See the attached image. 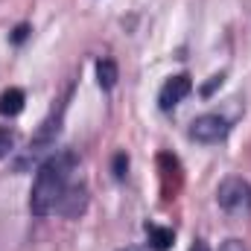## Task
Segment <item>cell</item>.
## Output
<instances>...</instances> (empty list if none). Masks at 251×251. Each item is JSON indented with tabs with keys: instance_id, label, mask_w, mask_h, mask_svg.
<instances>
[{
	"instance_id": "6",
	"label": "cell",
	"mask_w": 251,
	"mask_h": 251,
	"mask_svg": "<svg viewBox=\"0 0 251 251\" xmlns=\"http://www.w3.org/2000/svg\"><path fill=\"white\" fill-rule=\"evenodd\" d=\"M24 102H26L24 91L21 88H9V91L0 94V114L3 117H15V114L24 111Z\"/></svg>"
},
{
	"instance_id": "2",
	"label": "cell",
	"mask_w": 251,
	"mask_h": 251,
	"mask_svg": "<svg viewBox=\"0 0 251 251\" xmlns=\"http://www.w3.org/2000/svg\"><path fill=\"white\" fill-rule=\"evenodd\" d=\"M216 201L219 207L234 216V219H249L251 216V184L240 176H231L225 178L219 190H216Z\"/></svg>"
},
{
	"instance_id": "1",
	"label": "cell",
	"mask_w": 251,
	"mask_h": 251,
	"mask_svg": "<svg viewBox=\"0 0 251 251\" xmlns=\"http://www.w3.org/2000/svg\"><path fill=\"white\" fill-rule=\"evenodd\" d=\"M73 164H76L73 152H59V155H50L38 167L35 181H32V193H29V210L35 216H47L62 204L64 190L70 187Z\"/></svg>"
},
{
	"instance_id": "15",
	"label": "cell",
	"mask_w": 251,
	"mask_h": 251,
	"mask_svg": "<svg viewBox=\"0 0 251 251\" xmlns=\"http://www.w3.org/2000/svg\"><path fill=\"white\" fill-rule=\"evenodd\" d=\"M26 32H29L26 26H18V29H15V41H24V38H26Z\"/></svg>"
},
{
	"instance_id": "7",
	"label": "cell",
	"mask_w": 251,
	"mask_h": 251,
	"mask_svg": "<svg viewBox=\"0 0 251 251\" xmlns=\"http://www.w3.org/2000/svg\"><path fill=\"white\" fill-rule=\"evenodd\" d=\"M82 207H85V187L64 190V199H62V204H59V210H62L64 216H76Z\"/></svg>"
},
{
	"instance_id": "16",
	"label": "cell",
	"mask_w": 251,
	"mask_h": 251,
	"mask_svg": "<svg viewBox=\"0 0 251 251\" xmlns=\"http://www.w3.org/2000/svg\"><path fill=\"white\" fill-rule=\"evenodd\" d=\"M123 251H155L152 246H128V249H123Z\"/></svg>"
},
{
	"instance_id": "5",
	"label": "cell",
	"mask_w": 251,
	"mask_h": 251,
	"mask_svg": "<svg viewBox=\"0 0 251 251\" xmlns=\"http://www.w3.org/2000/svg\"><path fill=\"white\" fill-rule=\"evenodd\" d=\"M62 114H64V108H59V114H53V117H47V120L41 123V128H38L35 137H32V152H41V149H47V146L56 143L59 128H62Z\"/></svg>"
},
{
	"instance_id": "12",
	"label": "cell",
	"mask_w": 251,
	"mask_h": 251,
	"mask_svg": "<svg viewBox=\"0 0 251 251\" xmlns=\"http://www.w3.org/2000/svg\"><path fill=\"white\" fill-rule=\"evenodd\" d=\"M219 251H249V249H246V243H240V240H225V243L219 246Z\"/></svg>"
},
{
	"instance_id": "13",
	"label": "cell",
	"mask_w": 251,
	"mask_h": 251,
	"mask_svg": "<svg viewBox=\"0 0 251 251\" xmlns=\"http://www.w3.org/2000/svg\"><path fill=\"white\" fill-rule=\"evenodd\" d=\"M216 85H222V76H213V79L201 88V94H204V97H207V94H213V88H216Z\"/></svg>"
},
{
	"instance_id": "4",
	"label": "cell",
	"mask_w": 251,
	"mask_h": 251,
	"mask_svg": "<svg viewBox=\"0 0 251 251\" xmlns=\"http://www.w3.org/2000/svg\"><path fill=\"white\" fill-rule=\"evenodd\" d=\"M190 91H193V79H190L187 73L170 76V79L164 82L161 94H158V105H161V111H173V108L187 97Z\"/></svg>"
},
{
	"instance_id": "14",
	"label": "cell",
	"mask_w": 251,
	"mask_h": 251,
	"mask_svg": "<svg viewBox=\"0 0 251 251\" xmlns=\"http://www.w3.org/2000/svg\"><path fill=\"white\" fill-rule=\"evenodd\" d=\"M190 251H210V249H207V243H204V240H196V243L190 246Z\"/></svg>"
},
{
	"instance_id": "11",
	"label": "cell",
	"mask_w": 251,
	"mask_h": 251,
	"mask_svg": "<svg viewBox=\"0 0 251 251\" xmlns=\"http://www.w3.org/2000/svg\"><path fill=\"white\" fill-rule=\"evenodd\" d=\"M126 167H128V158L120 152V155L114 158V176H117V178H123V176H126Z\"/></svg>"
},
{
	"instance_id": "10",
	"label": "cell",
	"mask_w": 251,
	"mask_h": 251,
	"mask_svg": "<svg viewBox=\"0 0 251 251\" xmlns=\"http://www.w3.org/2000/svg\"><path fill=\"white\" fill-rule=\"evenodd\" d=\"M15 146V131L9 126H0V158H6Z\"/></svg>"
},
{
	"instance_id": "9",
	"label": "cell",
	"mask_w": 251,
	"mask_h": 251,
	"mask_svg": "<svg viewBox=\"0 0 251 251\" xmlns=\"http://www.w3.org/2000/svg\"><path fill=\"white\" fill-rule=\"evenodd\" d=\"M146 231H149V243H152V249H155V251H167L170 246H173V240H176V234H173L170 228H158V225H149Z\"/></svg>"
},
{
	"instance_id": "8",
	"label": "cell",
	"mask_w": 251,
	"mask_h": 251,
	"mask_svg": "<svg viewBox=\"0 0 251 251\" xmlns=\"http://www.w3.org/2000/svg\"><path fill=\"white\" fill-rule=\"evenodd\" d=\"M97 82H100V88H105V91H111V88L117 85V64L111 62V59H100V62H97Z\"/></svg>"
},
{
	"instance_id": "3",
	"label": "cell",
	"mask_w": 251,
	"mask_h": 251,
	"mask_svg": "<svg viewBox=\"0 0 251 251\" xmlns=\"http://www.w3.org/2000/svg\"><path fill=\"white\" fill-rule=\"evenodd\" d=\"M231 131V123L222 114H201L190 123V137L196 143H219Z\"/></svg>"
}]
</instances>
